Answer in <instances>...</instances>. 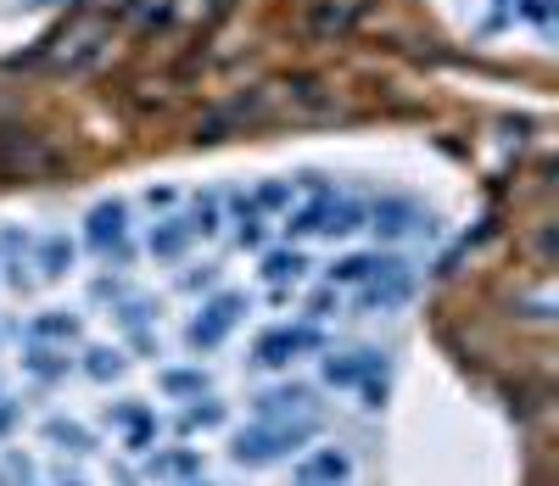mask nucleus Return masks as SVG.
Masks as SVG:
<instances>
[{
  "mask_svg": "<svg viewBox=\"0 0 559 486\" xmlns=\"http://www.w3.org/2000/svg\"><path fill=\"white\" fill-rule=\"evenodd\" d=\"M364 218H369L364 202L342 197V190H331V185H313V202L297 208L286 218V229L292 235H353V229H364Z\"/></svg>",
  "mask_w": 559,
  "mask_h": 486,
  "instance_id": "nucleus-1",
  "label": "nucleus"
},
{
  "mask_svg": "<svg viewBox=\"0 0 559 486\" xmlns=\"http://www.w3.org/2000/svg\"><path fill=\"white\" fill-rule=\"evenodd\" d=\"M90 247H96L102 258H129V208L123 202H102L96 213H90Z\"/></svg>",
  "mask_w": 559,
  "mask_h": 486,
  "instance_id": "nucleus-2",
  "label": "nucleus"
},
{
  "mask_svg": "<svg viewBox=\"0 0 559 486\" xmlns=\"http://www.w3.org/2000/svg\"><path fill=\"white\" fill-rule=\"evenodd\" d=\"M364 224H376L386 240H403V235H414V229H431V218L419 213L414 202H397V197H386V202H376L369 208V218Z\"/></svg>",
  "mask_w": 559,
  "mask_h": 486,
  "instance_id": "nucleus-3",
  "label": "nucleus"
},
{
  "mask_svg": "<svg viewBox=\"0 0 559 486\" xmlns=\"http://www.w3.org/2000/svg\"><path fill=\"white\" fill-rule=\"evenodd\" d=\"M241 308H247V297H236V291H229V297H218L213 308H202V319L191 324V347H213L218 335L241 319Z\"/></svg>",
  "mask_w": 559,
  "mask_h": 486,
  "instance_id": "nucleus-4",
  "label": "nucleus"
},
{
  "mask_svg": "<svg viewBox=\"0 0 559 486\" xmlns=\"http://www.w3.org/2000/svg\"><path fill=\"white\" fill-rule=\"evenodd\" d=\"M313 342H319V335H313L308 324H297V330H292V324H286V330H269L263 342H258V364H286L292 353H302V347H313Z\"/></svg>",
  "mask_w": 559,
  "mask_h": 486,
  "instance_id": "nucleus-5",
  "label": "nucleus"
},
{
  "mask_svg": "<svg viewBox=\"0 0 559 486\" xmlns=\"http://www.w3.org/2000/svg\"><path fill=\"white\" fill-rule=\"evenodd\" d=\"M308 274V258L297 252V247H280V252H263V280H274V285H297Z\"/></svg>",
  "mask_w": 559,
  "mask_h": 486,
  "instance_id": "nucleus-6",
  "label": "nucleus"
},
{
  "mask_svg": "<svg viewBox=\"0 0 559 486\" xmlns=\"http://www.w3.org/2000/svg\"><path fill=\"white\" fill-rule=\"evenodd\" d=\"M68 269H73V240L68 235H45L39 240V274L45 280H62Z\"/></svg>",
  "mask_w": 559,
  "mask_h": 486,
  "instance_id": "nucleus-7",
  "label": "nucleus"
},
{
  "mask_svg": "<svg viewBox=\"0 0 559 486\" xmlns=\"http://www.w3.org/2000/svg\"><path fill=\"white\" fill-rule=\"evenodd\" d=\"M185 240H191V229H185V218H163V224H152L146 247H152L157 258H179V252H185Z\"/></svg>",
  "mask_w": 559,
  "mask_h": 486,
  "instance_id": "nucleus-8",
  "label": "nucleus"
},
{
  "mask_svg": "<svg viewBox=\"0 0 559 486\" xmlns=\"http://www.w3.org/2000/svg\"><path fill=\"white\" fill-rule=\"evenodd\" d=\"M218 224H224V202L207 190V197L191 202V218H185V229H191V235H218Z\"/></svg>",
  "mask_w": 559,
  "mask_h": 486,
  "instance_id": "nucleus-9",
  "label": "nucleus"
},
{
  "mask_svg": "<svg viewBox=\"0 0 559 486\" xmlns=\"http://www.w3.org/2000/svg\"><path fill=\"white\" fill-rule=\"evenodd\" d=\"M90 358H96V364H90V369H96V375H118L123 364H118V353H107V347H96V353H90Z\"/></svg>",
  "mask_w": 559,
  "mask_h": 486,
  "instance_id": "nucleus-10",
  "label": "nucleus"
}]
</instances>
